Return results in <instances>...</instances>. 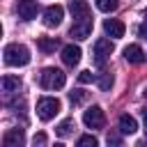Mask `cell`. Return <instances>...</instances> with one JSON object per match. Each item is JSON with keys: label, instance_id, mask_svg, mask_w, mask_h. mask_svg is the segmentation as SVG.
Masks as SVG:
<instances>
[{"label": "cell", "instance_id": "14", "mask_svg": "<svg viewBox=\"0 0 147 147\" xmlns=\"http://www.w3.org/2000/svg\"><path fill=\"white\" fill-rule=\"evenodd\" d=\"M0 85H2V92L5 94H14V92L21 90V78L18 76H2Z\"/></svg>", "mask_w": 147, "mask_h": 147}, {"label": "cell", "instance_id": "25", "mask_svg": "<svg viewBox=\"0 0 147 147\" xmlns=\"http://www.w3.org/2000/svg\"><path fill=\"white\" fill-rule=\"evenodd\" d=\"M138 34H140L142 39H147V23H142V25H138Z\"/></svg>", "mask_w": 147, "mask_h": 147}, {"label": "cell", "instance_id": "24", "mask_svg": "<svg viewBox=\"0 0 147 147\" xmlns=\"http://www.w3.org/2000/svg\"><path fill=\"white\" fill-rule=\"evenodd\" d=\"M108 145H122V138L115 133H108Z\"/></svg>", "mask_w": 147, "mask_h": 147}, {"label": "cell", "instance_id": "18", "mask_svg": "<svg viewBox=\"0 0 147 147\" xmlns=\"http://www.w3.org/2000/svg\"><path fill=\"white\" fill-rule=\"evenodd\" d=\"M113 83H115L113 74H103V76L99 78V90H101V92H108V90L113 87Z\"/></svg>", "mask_w": 147, "mask_h": 147}, {"label": "cell", "instance_id": "6", "mask_svg": "<svg viewBox=\"0 0 147 147\" xmlns=\"http://www.w3.org/2000/svg\"><path fill=\"white\" fill-rule=\"evenodd\" d=\"M37 11H39V5L34 0H18L16 2V14L21 21H32L37 16Z\"/></svg>", "mask_w": 147, "mask_h": 147}, {"label": "cell", "instance_id": "13", "mask_svg": "<svg viewBox=\"0 0 147 147\" xmlns=\"http://www.w3.org/2000/svg\"><path fill=\"white\" fill-rule=\"evenodd\" d=\"M23 131L21 129H9L5 136H2V142L7 145V147H18V145H23Z\"/></svg>", "mask_w": 147, "mask_h": 147}, {"label": "cell", "instance_id": "17", "mask_svg": "<svg viewBox=\"0 0 147 147\" xmlns=\"http://www.w3.org/2000/svg\"><path fill=\"white\" fill-rule=\"evenodd\" d=\"M74 129H76V122H74V119H64V122H60V124H57V129H55V131H57V136H60V138H67V136H71V131H74Z\"/></svg>", "mask_w": 147, "mask_h": 147}, {"label": "cell", "instance_id": "11", "mask_svg": "<svg viewBox=\"0 0 147 147\" xmlns=\"http://www.w3.org/2000/svg\"><path fill=\"white\" fill-rule=\"evenodd\" d=\"M80 48L78 46H74V44H67L64 48H62V62L67 64V67H76L78 62H80Z\"/></svg>", "mask_w": 147, "mask_h": 147}, {"label": "cell", "instance_id": "4", "mask_svg": "<svg viewBox=\"0 0 147 147\" xmlns=\"http://www.w3.org/2000/svg\"><path fill=\"white\" fill-rule=\"evenodd\" d=\"M110 53H113V41L110 39H96L94 41V64L96 67H103L106 64V60L110 57Z\"/></svg>", "mask_w": 147, "mask_h": 147}, {"label": "cell", "instance_id": "1", "mask_svg": "<svg viewBox=\"0 0 147 147\" xmlns=\"http://www.w3.org/2000/svg\"><path fill=\"white\" fill-rule=\"evenodd\" d=\"M2 55H5V64L7 67H25L30 62V51L23 44H7Z\"/></svg>", "mask_w": 147, "mask_h": 147}, {"label": "cell", "instance_id": "28", "mask_svg": "<svg viewBox=\"0 0 147 147\" xmlns=\"http://www.w3.org/2000/svg\"><path fill=\"white\" fill-rule=\"evenodd\" d=\"M145 96H147V87H145Z\"/></svg>", "mask_w": 147, "mask_h": 147}, {"label": "cell", "instance_id": "22", "mask_svg": "<svg viewBox=\"0 0 147 147\" xmlns=\"http://www.w3.org/2000/svg\"><path fill=\"white\" fill-rule=\"evenodd\" d=\"M94 80H96V76H94L92 71H80V74H78V83H83V85H85V83H94Z\"/></svg>", "mask_w": 147, "mask_h": 147}, {"label": "cell", "instance_id": "26", "mask_svg": "<svg viewBox=\"0 0 147 147\" xmlns=\"http://www.w3.org/2000/svg\"><path fill=\"white\" fill-rule=\"evenodd\" d=\"M142 122H145V133H147V110L142 113Z\"/></svg>", "mask_w": 147, "mask_h": 147}, {"label": "cell", "instance_id": "15", "mask_svg": "<svg viewBox=\"0 0 147 147\" xmlns=\"http://www.w3.org/2000/svg\"><path fill=\"white\" fill-rule=\"evenodd\" d=\"M117 124H119V131H122L124 136H131V133L138 131V122H136V117H131V115H122Z\"/></svg>", "mask_w": 147, "mask_h": 147}, {"label": "cell", "instance_id": "7", "mask_svg": "<svg viewBox=\"0 0 147 147\" xmlns=\"http://www.w3.org/2000/svg\"><path fill=\"white\" fill-rule=\"evenodd\" d=\"M69 9H71L74 21H92V11H90V7H87L85 0H71Z\"/></svg>", "mask_w": 147, "mask_h": 147}, {"label": "cell", "instance_id": "12", "mask_svg": "<svg viewBox=\"0 0 147 147\" xmlns=\"http://www.w3.org/2000/svg\"><path fill=\"white\" fill-rule=\"evenodd\" d=\"M124 60L131 62V64H140V62H145V53L138 44H129L124 48Z\"/></svg>", "mask_w": 147, "mask_h": 147}, {"label": "cell", "instance_id": "8", "mask_svg": "<svg viewBox=\"0 0 147 147\" xmlns=\"http://www.w3.org/2000/svg\"><path fill=\"white\" fill-rule=\"evenodd\" d=\"M64 18V9L60 5H51L46 11H44V25L46 28H57Z\"/></svg>", "mask_w": 147, "mask_h": 147}, {"label": "cell", "instance_id": "16", "mask_svg": "<svg viewBox=\"0 0 147 147\" xmlns=\"http://www.w3.org/2000/svg\"><path fill=\"white\" fill-rule=\"evenodd\" d=\"M37 46H39V51L51 53V51L57 48V39H55V37H39V39H37Z\"/></svg>", "mask_w": 147, "mask_h": 147}, {"label": "cell", "instance_id": "10", "mask_svg": "<svg viewBox=\"0 0 147 147\" xmlns=\"http://www.w3.org/2000/svg\"><path fill=\"white\" fill-rule=\"evenodd\" d=\"M69 34H71L74 39H87V37L92 34V21H74Z\"/></svg>", "mask_w": 147, "mask_h": 147}, {"label": "cell", "instance_id": "2", "mask_svg": "<svg viewBox=\"0 0 147 147\" xmlns=\"http://www.w3.org/2000/svg\"><path fill=\"white\" fill-rule=\"evenodd\" d=\"M64 83H67V76L55 67H46L39 74V85L44 90H60V87H64Z\"/></svg>", "mask_w": 147, "mask_h": 147}, {"label": "cell", "instance_id": "23", "mask_svg": "<svg viewBox=\"0 0 147 147\" xmlns=\"http://www.w3.org/2000/svg\"><path fill=\"white\" fill-rule=\"evenodd\" d=\"M32 145H34V147H37V145H46V136H44V133H37V136L32 138Z\"/></svg>", "mask_w": 147, "mask_h": 147}, {"label": "cell", "instance_id": "5", "mask_svg": "<svg viewBox=\"0 0 147 147\" xmlns=\"http://www.w3.org/2000/svg\"><path fill=\"white\" fill-rule=\"evenodd\" d=\"M83 122H85L87 129H103V124H106V115H103V110H101L99 106H92V108L85 110Z\"/></svg>", "mask_w": 147, "mask_h": 147}, {"label": "cell", "instance_id": "27", "mask_svg": "<svg viewBox=\"0 0 147 147\" xmlns=\"http://www.w3.org/2000/svg\"><path fill=\"white\" fill-rule=\"evenodd\" d=\"M145 18H147V9H145Z\"/></svg>", "mask_w": 147, "mask_h": 147}, {"label": "cell", "instance_id": "21", "mask_svg": "<svg viewBox=\"0 0 147 147\" xmlns=\"http://www.w3.org/2000/svg\"><path fill=\"white\" fill-rule=\"evenodd\" d=\"M96 145H99V140L94 136H80L78 138V147H96Z\"/></svg>", "mask_w": 147, "mask_h": 147}, {"label": "cell", "instance_id": "3", "mask_svg": "<svg viewBox=\"0 0 147 147\" xmlns=\"http://www.w3.org/2000/svg\"><path fill=\"white\" fill-rule=\"evenodd\" d=\"M60 110H62V103H60V99H55V96H41V99L37 101V117H39L41 122H51Z\"/></svg>", "mask_w": 147, "mask_h": 147}, {"label": "cell", "instance_id": "20", "mask_svg": "<svg viewBox=\"0 0 147 147\" xmlns=\"http://www.w3.org/2000/svg\"><path fill=\"white\" fill-rule=\"evenodd\" d=\"M85 96H87V94H85L83 90H74V92H69V101H71L74 106L83 103V101H85Z\"/></svg>", "mask_w": 147, "mask_h": 147}, {"label": "cell", "instance_id": "9", "mask_svg": "<svg viewBox=\"0 0 147 147\" xmlns=\"http://www.w3.org/2000/svg\"><path fill=\"white\" fill-rule=\"evenodd\" d=\"M124 23L122 21H117V18H106L103 21V32L108 34V37H113V39H119V37H124Z\"/></svg>", "mask_w": 147, "mask_h": 147}, {"label": "cell", "instance_id": "19", "mask_svg": "<svg viewBox=\"0 0 147 147\" xmlns=\"http://www.w3.org/2000/svg\"><path fill=\"white\" fill-rule=\"evenodd\" d=\"M96 7L101 9V11H113V9H117V0H96Z\"/></svg>", "mask_w": 147, "mask_h": 147}]
</instances>
